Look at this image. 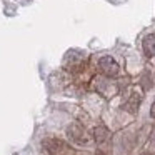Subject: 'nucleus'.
<instances>
[{"instance_id": "5", "label": "nucleus", "mask_w": 155, "mask_h": 155, "mask_svg": "<svg viewBox=\"0 0 155 155\" xmlns=\"http://www.w3.org/2000/svg\"><path fill=\"white\" fill-rule=\"evenodd\" d=\"M142 47H143V54L147 55L148 58L155 57V34H150L143 38L142 42Z\"/></svg>"}, {"instance_id": "2", "label": "nucleus", "mask_w": 155, "mask_h": 155, "mask_svg": "<svg viewBox=\"0 0 155 155\" xmlns=\"http://www.w3.org/2000/svg\"><path fill=\"white\" fill-rule=\"evenodd\" d=\"M67 135H68V138H70L72 142H75V143H78V145H85L88 142V138H90L88 137V132L85 130V127L80 125V124L68 125Z\"/></svg>"}, {"instance_id": "3", "label": "nucleus", "mask_w": 155, "mask_h": 155, "mask_svg": "<svg viewBox=\"0 0 155 155\" xmlns=\"http://www.w3.org/2000/svg\"><path fill=\"white\" fill-rule=\"evenodd\" d=\"M98 70H100L105 77H115V75L118 74V70H120V67H118V64L110 57V55H105V57H102L100 60H98Z\"/></svg>"}, {"instance_id": "7", "label": "nucleus", "mask_w": 155, "mask_h": 155, "mask_svg": "<svg viewBox=\"0 0 155 155\" xmlns=\"http://www.w3.org/2000/svg\"><path fill=\"white\" fill-rule=\"evenodd\" d=\"M150 117L155 118V102L152 104V107H150Z\"/></svg>"}, {"instance_id": "4", "label": "nucleus", "mask_w": 155, "mask_h": 155, "mask_svg": "<svg viewBox=\"0 0 155 155\" xmlns=\"http://www.w3.org/2000/svg\"><path fill=\"white\" fill-rule=\"evenodd\" d=\"M140 102H142V95L134 90L130 94V97L127 98V102L124 104V107H125V110L130 112V114H137L138 107H140Z\"/></svg>"}, {"instance_id": "8", "label": "nucleus", "mask_w": 155, "mask_h": 155, "mask_svg": "<svg viewBox=\"0 0 155 155\" xmlns=\"http://www.w3.org/2000/svg\"><path fill=\"white\" fill-rule=\"evenodd\" d=\"M97 155H105V153H102V152H97Z\"/></svg>"}, {"instance_id": "1", "label": "nucleus", "mask_w": 155, "mask_h": 155, "mask_svg": "<svg viewBox=\"0 0 155 155\" xmlns=\"http://www.w3.org/2000/svg\"><path fill=\"white\" fill-rule=\"evenodd\" d=\"M42 145H44V152H47L48 155H67L72 150L60 138H45Z\"/></svg>"}, {"instance_id": "6", "label": "nucleus", "mask_w": 155, "mask_h": 155, "mask_svg": "<svg viewBox=\"0 0 155 155\" xmlns=\"http://www.w3.org/2000/svg\"><path fill=\"white\" fill-rule=\"evenodd\" d=\"M108 138H110V130H108L105 125H97V127L94 128V140L97 142V143H104Z\"/></svg>"}]
</instances>
